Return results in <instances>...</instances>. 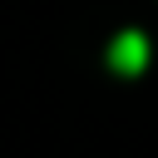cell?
Here are the masks:
<instances>
[{
  "label": "cell",
  "instance_id": "6da1fadb",
  "mask_svg": "<svg viewBox=\"0 0 158 158\" xmlns=\"http://www.w3.org/2000/svg\"><path fill=\"white\" fill-rule=\"evenodd\" d=\"M109 64H114L118 74H138V69L148 64V40H143L138 30H123V35L109 44Z\"/></svg>",
  "mask_w": 158,
  "mask_h": 158
}]
</instances>
